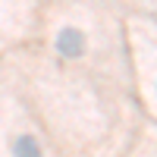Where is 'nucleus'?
<instances>
[{"label": "nucleus", "instance_id": "nucleus-1", "mask_svg": "<svg viewBox=\"0 0 157 157\" xmlns=\"http://www.w3.org/2000/svg\"><path fill=\"white\" fill-rule=\"evenodd\" d=\"M57 50H60L63 57H69V60L82 57L85 54V35L78 32V29H63L57 35Z\"/></svg>", "mask_w": 157, "mask_h": 157}, {"label": "nucleus", "instance_id": "nucleus-2", "mask_svg": "<svg viewBox=\"0 0 157 157\" xmlns=\"http://www.w3.org/2000/svg\"><path fill=\"white\" fill-rule=\"evenodd\" d=\"M13 157H41V148L32 135H22L13 141Z\"/></svg>", "mask_w": 157, "mask_h": 157}]
</instances>
